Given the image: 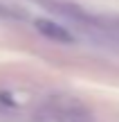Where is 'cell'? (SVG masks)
Here are the masks:
<instances>
[{
    "mask_svg": "<svg viewBox=\"0 0 119 122\" xmlns=\"http://www.w3.org/2000/svg\"><path fill=\"white\" fill-rule=\"evenodd\" d=\"M40 122H94L92 115L79 104L52 102L40 111Z\"/></svg>",
    "mask_w": 119,
    "mask_h": 122,
    "instance_id": "1",
    "label": "cell"
},
{
    "mask_svg": "<svg viewBox=\"0 0 119 122\" xmlns=\"http://www.w3.org/2000/svg\"><path fill=\"white\" fill-rule=\"evenodd\" d=\"M36 30L49 41H56V43H74V34L67 27L58 25L54 20H47V18H38L36 20Z\"/></svg>",
    "mask_w": 119,
    "mask_h": 122,
    "instance_id": "2",
    "label": "cell"
}]
</instances>
